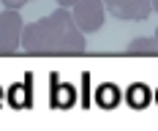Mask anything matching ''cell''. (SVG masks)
<instances>
[{
	"mask_svg": "<svg viewBox=\"0 0 158 131\" xmlns=\"http://www.w3.org/2000/svg\"><path fill=\"white\" fill-rule=\"evenodd\" d=\"M74 3H77V0H57L60 8H74Z\"/></svg>",
	"mask_w": 158,
	"mask_h": 131,
	"instance_id": "obj_9",
	"label": "cell"
},
{
	"mask_svg": "<svg viewBox=\"0 0 158 131\" xmlns=\"http://www.w3.org/2000/svg\"><path fill=\"white\" fill-rule=\"evenodd\" d=\"M22 49L27 55H85L87 41L68 8H57L22 30Z\"/></svg>",
	"mask_w": 158,
	"mask_h": 131,
	"instance_id": "obj_1",
	"label": "cell"
},
{
	"mask_svg": "<svg viewBox=\"0 0 158 131\" xmlns=\"http://www.w3.org/2000/svg\"><path fill=\"white\" fill-rule=\"evenodd\" d=\"M156 96H158V93H156Z\"/></svg>",
	"mask_w": 158,
	"mask_h": 131,
	"instance_id": "obj_12",
	"label": "cell"
},
{
	"mask_svg": "<svg viewBox=\"0 0 158 131\" xmlns=\"http://www.w3.org/2000/svg\"><path fill=\"white\" fill-rule=\"evenodd\" d=\"M0 3H3L6 8H16V11H19V8H22L25 3H30V0H0Z\"/></svg>",
	"mask_w": 158,
	"mask_h": 131,
	"instance_id": "obj_8",
	"label": "cell"
},
{
	"mask_svg": "<svg viewBox=\"0 0 158 131\" xmlns=\"http://www.w3.org/2000/svg\"><path fill=\"white\" fill-rule=\"evenodd\" d=\"M156 44H158V27H156Z\"/></svg>",
	"mask_w": 158,
	"mask_h": 131,
	"instance_id": "obj_11",
	"label": "cell"
},
{
	"mask_svg": "<svg viewBox=\"0 0 158 131\" xmlns=\"http://www.w3.org/2000/svg\"><path fill=\"white\" fill-rule=\"evenodd\" d=\"M98 104H101V107H114V104H117V90H114V87H112V85H101V87H98Z\"/></svg>",
	"mask_w": 158,
	"mask_h": 131,
	"instance_id": "obj_7",
	"label": "cell"
},
{
	"mask_svg": "<svg viewBox=\"0 0 158 131\" xmlns=\"http://www.w3.org/2000/svg\"><path fill=\"white\" fill-rule=\"evenodd\" d=\"M126 52L136 55V57H147V55H158V44H156V38H134Z\"/></svg>",
	"mask_w": 158,
	"mask_h": 131,
	"instance_id": "obj_5",
	"label": "cell"
},
{
	"mask_svg": "<svg viewBox=\"0 0 158 131\" xmlns=\"http://www.w3.org/2000/svg\"><path fill=\"white\" fill-rule=\"evenodd\" d=\"M153 8H156V14H158V0H153Z\"/></svg>",
	"mask_w": 158,
	"mask_h": 131,
	"instance_id": "obj_10",
	"label": "cell"
},
{
	"mask_svg": "<svg viewBox=\"0 0 158 131\" xmlns=\"http://www.w3.org/2000/svg\"><path fill=\"white\" fill-rule=\"evenodd\" d=\"M106 11L123 22H142L153 11V0H104Z\"/></svg>",
	"mask_w": 158,
	"mask_h": 131,
	"instance_id": "obj_4",
	"label": "cell"
},
{
	"mask_svg": "<svg viewBox=\"0 0 158 131\" xmlns=\"http://www.w3.org/2000/svg\"><path fill=\"white\" fill-rule=\"evenodd\" d=\"M22 16L16 8L0 11V55H16L22 49Z\"/></svg>",
	"mask_w": 158,
	"mask_h": 131,
	"instance_id": "obj_2",
	"label": "cell"
},
{
	"mask_svg": "<svg viewBox=\"0 0 158 131\" xmlns=\"http://www.w3.org/2000/svg\"><path fill=\"white\" fill-rule=\"evenodd\" d=\"M71 14H74V22L82 33H95L104 25L106 6H104V0H77Z\"/></svg>",
	"mask_w": 158,
	"mask_h": 131,
	"instance_id": "obj_3",
	"label": "cell"
},
{
	"mask_svg": "<svg viewBox=\"0 0 158 131\" xmlns=\"http://www.w3.org/2000/svg\"><path fill=\"white\" fill-rule=\"evenodd\" d=\"M150 101V90L144 87V85H134L131 90H128V104L131 107H144Z\"/></svg>",
	"mask_w": 158,
	"mask_h": 131,
	"instance_id": "obj_6",
	"label": "cell"
}]
</instances>
